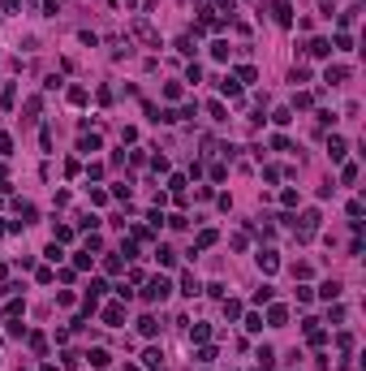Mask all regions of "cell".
I'll return each mask as SVG.
<instances>
[{
	"mask_svg": "<svg viewBox=\"0 0 366 371\" xmlns=\"http://www.w3.org/2000/svg\"><path fill=\"white\" fill-rule=\"evenodd\" d=\"M168 294V281H164V276H155V281L147 285V298H164Z\"/></svg>",
	"mask_w": 366,
	"mask_h": 371,
	"instance_id": "6da1fadb",
	"label": "cell"
}]
</instances>
